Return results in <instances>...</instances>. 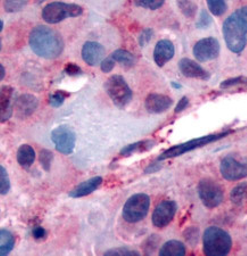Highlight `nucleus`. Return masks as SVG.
Segmentation results:
<instances>
[{
	"label": "nucleus",
	"mask_w": 247,
	"mask_h": 256,
	"mask_svg": "<svg viewBox=\"0 0 247 256\" xmlns=\"http://www.w3.org/2000/svg\"><path fill=\"white\" fill-rule=\"evenodd\" d=\"M30 47L36 55L46 60H55L64 50L62 36L47 26H36L30 34Z\"/></svg>",
	"instance_id": "nucleus-1"
},
{
	"label": "nucleus",
	"mask_w": 247,
	"mask_h": 256,
	"mask_svg": "<svg viewBox=\"0 0 247 256\" xmlns=\"http://www.w3.org/2000/svg\"><path fill=\"white\" fill-rule=\"evenodd\" d=\"M224 36L227 47L240 54L247 44V6L240 8L224 23Z\"/></svg>",
	"instance_id": "nucleus-2"
},
{
	"label": "nucleus",
	"mask_w": 247,
	"mask_h": 256,
	"mask_svg": "<svg viewBox=\"0 0 247 256\" xmlns=\"http://www.w3.org/2000/svg\"><path fill=\"white\" fill-rule=\"evenodd\" d=\"M203 244L204 253L208 256H224L230 253L232 247V240L229 234L216 226L206 229Z\"/></svg>",
	"instance_id": "nucleus-3"
},
{
	"label": "nucleus",
	"mask_w": 247,
	"mask_h": 256,
	"mask_svg": "<svg viewBox=\"0 0 247 256\" xmlns=\"http://www.w3.org/2000/svg\"><path fill=\"white\" fill-rule=\"evenodd\" d=\"M82 14L84 8L76 4L52 2L44 8L42 20L49 24H57L68 18H78Z\"/></svg>",
	"instance_id": "nucleus-4"
},
{
	"label": "nucleus",
	"mask_w": 247,
	"mask_h": 256,
	"mask_svg": "<svg viewBox=\"0 0 247 256\" xmlns=\"http://www.w3.org/2000/svg\"><path fill=\"white\" fill-rule=\"evenodd\" d=\"M105 90L115 106L126 108L132 100V90L121 76H113L105 82Z\"/></svg>",
	"instance_id": "nucleus-5"
},
{
	"label": "nucleus",
	"mask_w": 247,
	"mask_h": 256,
	"mask_svg": "<svg viewBox=\"0 0 247 256\" xmlns=\"http://www.w3.org/2000/svg\"><path fill=\"white\" fill-rule=\"evenodd\" d=\"M150 198L145 194H137L128 200L123 208V218L128 224H138L147 216Z\"/></svg>",
	"instance_id": "nucleus-6"
},
{
	"label": "nucleus",
	"mask_w": 247,
	"mask_h": 256,
	"mask_svg": "<svg viewBox=\"0 0 247 256\" xmlns=\"http://www.w3.org/2000/svg\"><path fill=\"white\" fill-rule=\"evenodd\" d=\"M227 134H228V132L227 134H212V136H208V137L197 138L194 140H190V142H188L178 144V146H174V147L170 148V150H168L166 152H164L163 154L158 158V160H166L168 158H178V156L186 154V152H188L195 150H197V148L204 147L208 144L216 142V140L226 137Z\"/></svg>",
	"instance_id": "nucleus-7"
},
{
	"label": "nucleus",
	"mask_w": 247,
	"mask_h": 256,
	"mask_svg": "<svg viewBox=\"0 0 247 256\" xmlns=\"http://www.w3.org/2000/svg\"><path fill=\"white\" fill-rule=\"evenodd\" d=\"M198 195L208 208H216L224 202V190L213 180L204 179L198 184Z\"/></svg>",
	"instance_id": "nucleus-8"
},
{
	"label": "nucleus",
	"mask_w": 247,
	"mask_h": 256,
	"mask_svg": "<svg viewBox=\"0 0 247 256\" xmlns=\"http://www.w3.org/2000/svg\"><path fill=\"white\" fill-rule=\"evenodd\" d=\"M52 140L57 150L64 155H70L76 148V136L70 126H60L52 131Z\"/></svg>",
	"instance_id": "nucleus-9"
},
{
	"label": "nucleus",
	"mask_w": 247,
	"mask_h": 256,
	"mask_svg": "<svg viewBox=\"0 0 247 256\" xmlns=\"http://www.w3.org/2000/svg\"><path fill=\"white\" fill-rule=\"evenodd\" d=\"M221 174L228 181H238L247 176V160L227 156L221 162Z\"/></svg>",
	"instance_id": "nucleus-10"
},
{
	"label": "nucleus",
	"mask_w": 247,
	"mask_h": 256,
	"mask_svg": "<svg viewBox=\"0 0 247 256\" xmlns=\"http://www.w3.org/2000/svg\"><path fill=\"white\" fill-rule=\"evenodd\" d=\"M220 54V44L214 38L200 40L194 47V56L200 63L216 60Z\"/></svg>",
	"instance_id": "nucleus-11"
},
{
	"label": "nucleus",
	"mask_w": 247,
	"mask_h": 256,
	"mask_svg": "<svg viewBox=\"0 0 247 256\" xmlns=\"http://www.w3.org/2000/svg\"><path fill=\"white\" fill-rule=\"evenodd\" d=\"M176 204L174 200H164L156 206L153 214V224L156 228H166L171 224L176 213Z\"/></svg>",
	"instance_id": "nucleus-12"
},
{
	"label": "nucleus",
	"mask_w": 247,
	"mask_h": 256,
	"mask_svg": "<svg viewBox=\"0 0 247 256\" xmlns=\"http://www.w3.org/2000/svg\"><path fill=\"white\" fill-rule=\"evenodd\" d=\"M39 105L38 98L32 94H22L15 102V114L20 120H24L34 113L36 107Z\"/></svg>",
	"instance_id": "nucleus-13"
},
{
	"label": "nucleus",
	"mask_w": 247,
	"mask_h": 256,
	"mask_svg": "<svg viewBox=\"0 0 247 256\" xmlns=\"http://www.w3.org/2000/svg\"><path fill=\"white\" fill-rule=\"evenodd\" d=\"M105 56V49L100 44L89 41L82 48V58L90 66H97L102 64Z\"/></svg>",
	"instance_id": "nucleus-14"
},
{
	"label": "nucleus",
	"mask_w": 247,
	"mask_h": 256,
	"mask_svg": "<svg viewBox=\"0 0 247 256\" xmlns=\"http://www.w3.org/2000/svg\"><path fill=\"white\" fill-rule=\"evenodd\" d=\"M15 100H14V89L10 86H2L0 94V118L4 123L8 121L14 113Z\"/></svg>",
	"instance_id": "nucleus-15"
},
{
	"label": "nucleus",
	"mask_w": 247,
	"mask_h": 256,
	"mask_svg": "<svg viewBox=\"0 0 247 256\" xmlns=\"http://www.w3.org/2000/svg\"><path fill=\"white\" fill-rule=\"evenodd\" d=\"M176 49L174 44L170 40H160L158 42L154 50L155 63L160 68H163L168 62H170L174 57Z\"/></svg>",
	"instance_id": "nucleus-16"
},
{
	"label": "nucleus",
	"mask_w": 247,
	"mask_h": 256,
	"mask_svg": "<svg viewBox=\"0 0 247 256\" xmlns=\"http://www.w3.org/2000/svg\"><path fill=\"white\" fill-rule=\"evenodd\" d=\"M174 104L172 99L160 94H150L146 99V110L150 113L160 114L166 112Z\"/></svg>",
	"instance_id": "nucleus-17"
},
{
	"label": "nucleus",
	"mask_w": 247,
	"mask_h": 256,
	"mask_svg": "<svg viewBox=\"0 0 247 256\" xmlns=\"http://www.w3.org/2000/svg\"><path fill=\"white\" fill-rule=\"evenodd\" d=\"M179 68L181 73L186 78H192V79H200V80H208L210 76L205 70L198 65L196 62L184 58L180 60Z\"/></svg>",
	"instance_id": "nucleus-18"
},
{
	"label": "nucleus",
	"mask_w": 247,
	"mask_h": 256,
	"mask_svg": "<svg viewBox=\"0 0 247 256\" xmlns=\"http://www.w3.org/2000/svg\"><path fill=\"white\" fill-rule=\"evenodd\" d=\"M102 184V179L100 176H94L84 182L80 184L76 188H74L73 190L70 192V196L72 198H81L86 197L88 195H92L94 192H96L98 188L100 187Z\"/></svg>",
	"instance_id": "nucleus-19"
},
{
	"label": "nucleus",
	"mask_w": 247,
	"mask_h": 256,
	"mask_svg": "<svg viewBox=\"0 0 247 256\" xmlns=\"http://www.w3.org/2000/svg\"><path fill=\"white\" fill-rule=\"evenodd\" d=\"M160 256H184L186 255V247L181 242L170 240L164 244L160 250Z\"/></svg>",
	"instance_id": "nucleus-20"
},
{
	"label": "nucleus",
	"mask_w": 247,
	"mask_h": 256,
	"mask_svg": "<svg viewBox=\"0 0 247 256\" xmlns=\"http://www.w3.org/2000/svg\"><path fill=\"white\" fill-rule=\"evenodd\" d=\"M36 152L28 144H23L18 152V162L23 168H30L34 163Z\"/></svg>",
	"instance_id": "nucleus-21"
},
{
	"label": "nucleus",
	"mask_w": 247,
	"mask_h": 256,
	"mask_svg": "<svg viewBox=\"0 0 247 256\" xmlns=\"http://www.w3.org/2000/svg\"><path fill=\"white\" fill-rule=\"evenodd\" d=\"M230 200L237 208H247V184H242L234 188Z\"/></svg>",
	"instance_id": "nucleus-22"
},
{
	"label": "nucleus",
	"mask_w": 247,
	"mask_h": 256,
	"mask_svg": "<svg viewBox=\"0 0 247 256\" xmlns=\"http://www.w3.org/2000/svg\"><path fill=\"white\" fill-rule=\"evenodd\" d=\"M15 238L10 231L6 229L0 230V255L6 256L14 250Z\"/></svg>",
	"instance_id": "nucleus-23"
},
{
	"label": "nucleus",
	"mask_w": 247,
	"mask_h": 256,
	"mask_svg": "<svg viewBox=\"0 0 247 256\" xmlns=\"http://www.w3.org/2000/svg\"><path fill=\"white\" fill-rule=\"evenodd\" d=\"M156 142L154 140H145V142H139L132 144H129L123 148L121 150V155L122 156H129L136 154V152H148L152 148H154Z\"/></svg>",
	"instance_id": "nucleus-24"
},
{
	"label": "nucleus",
	"mask_w": 247,
	"mask_h": 256,
	"mask_svg": "<svg viewBox=\"0 0 247 256\" xmlns=\"http://www.w3.org/2000/svg\"><path fill=\"white\" fill-rule=\"evenodd\" d=\"M112 57L116 63L123 66H126V68H131V66H134L136 63V60L132 54H130L126 50H123V49H118V50L113 52Z\"/></svg>",
	"instance_id": "nucleus-25"
},
{
	"label": "nucleus",
	"mask_w": 247,
	"mask_h": 256,
	"mask_svg": "<svg viewBox=\"0 0 247 256\" xmlns=\"http://www.w3.org/2000/svg\"><path fill=\"white\" fill-rule=\"evenodd\" d=\"M208 10L214 16H222L227 12L226 0H206Z\"/></svg>",
	"instance_id": "nucleus-26"
},
{
	"label": "nucleus",
	"mask_w": 247,
	"mask_h": 256,
	"mask_svg": "<svg viewBox=\"0 0 247 256\" xmlns=\"http://www.w3.org/2000/svg\"><path fill=\"white\" fill-rule=\"evenodd\" d=\"M178 6L187 18H194L197 7L192 0H178Z\"/></svg>",
	"instance_id": "nucleus-27"
},
{
	"label": "nucleus",
	"mask_w": 247,
	"mask_h": 256,
	"mask_svg": "<svg viewBox=\"0 0 247 256\" xmlns=\"http://www.w3.org/2000/svg\"><path fill=\"white\" fill-rule=\"evenodd\" d=\"M136 6L147 8L150 10H156L162 7L166 2V0H132Z\"/></svg>",
	"instance_id": "nucleus-28"
},
{
	"label": "nucleus",
	"mask_w": 247,
	"mask_h": 256,
	"mask_svg": "<svg viewBox=\"0 0 247 256\" xmlns=\"http://www.w3.org/2000/svg\"><path fill=\"white\" fill-rule=\"evenodd\" d=\"M28 0H5V10L7 13H18L28 5Z\"/></svg>",
	"instance_id": "nucleus-29"
},
{
	"label": "nucleus",
	"mask_w": 247,
	"mask_h": 256,
	"mask_svg": "<svg viewBox=\"0 0 247 256\" xmlns=\"http://www.w3.org/2000/svg\"><path fill=\"white\" fill-rule=\"evenodd\" d=\"M10 190V180L8 178V173L6 168L2 166L0 168V192L2 195H6Z\"/></svg>",
	"instance_id": "nucleus-30"
},
{
	"label": "nucleus",
	"mask_w": 247,
	"mask_h": 256,
	"mask_svg": "<svg viewBox=\"0 0 247 256\" xmlns=\"http://www.w3.org/2000/svg\"><path fill=\"white\" fill-rule=\"evenodd\" d=\"M52 158H54L52 152H50L47 150H41V152H40V163H41V165H42V168L47 172L50 170Z\"/></svg>",
	"instance_id": "nucleus-31"
},
{
	"label": "nucleus",
	"mask_w": 247,
	"mask_h": 256,
	"mask_svg": "<svg viewBox=\"0 0 247 256\" xmlns=\"http://www.w3.org/2000/svg\"><path fill=\"white\" fill-rule=\"evenodd\" d=\"M65 98H66V94H65L63 92H57L54 94H52L50 98H49V104H50L52 107H60L64 104Z\"/></svg>",
	"instance_id": "nucleus-32"
},
{
	"label": "nucleus",
	"mask_w": 247,
	"mask_h": 256,
	"mask_svg": "<svg viewBox=\"0 0 247 256\" xmlns=\"http://www.w3.org/2000/svg\"><path fill=\"white\" fill-rule=\"evenodd\" d=\"M153 36H154V32L153 30H150V28H146V30H144L142 32L140 36H139V44H140V46L145 47L146 44L152 40V38H153Z\"/></svg>",
	"instance_id": "nucleus-33"
},
{
	"label": "nucleus",
	"mask_w": 247,
	"mask_h": 256,
	"mask_svg": "<svg viewBox=\"0 0 247 256\" xmlns=\"http://www.w3.org/2000/svg\"><path fill=\"white\" fill-rule=\"evenodd\" d=\"M211 23H212V18H210V15L208 14V12L206 10L202 12L200 18L198 20V23H197V28H208Z\"/></svg>",
	"instance_id": "nucleus-34"
},
{
	"label": "nucleus",
	"mask_w": 247,
	"mask_h": 256,
	"mask_svg": "<svg viewBox=\"0 0 247 256\" xmlns=\"http://www.w3.org/2000/svg\"><path fill=\"white\" fill-rule=\"evenodd\" d=\"M115 63H116V62L113 60L112 56L108 57V58L104 60L102 62V65H100L102 66V71L104 72V73L112 72L113 68H115Z\"/></svg>",
	"instance_id": "nucleus-35"
},
{
	"label": "nucleus",
	"mask_w": 247,
	"mask_h": 256,
	"mask_svg": "<svg viewBox=\"0 0 247 256\" xmlns=\"http://www.w3.org/2000/svg\"><path fill=\"white\" fill-rule=\"evenodd\" d=\"M106 255H139L138 252L134 250H129L126 248H118V250H112L106 252Z\"/></svg>",
	"instance_id": "nucleus-36"
},
{
	"label": "nucleus",
	"mask_w": 247,
	"mask_h": 256,
	"mask_svg": "<svg viewBox=\"0 0 247 256\" xmlns=\"http://www.w3.org/2000/svg\"><path fill=\"white\" fill-rule=\"evenodd\" d=\"M65 72H66L68 76H79V74H81L82 71H81V68L76 64L68 63L66 65V68H65Z\"/></svg>",
	"instance_id": "nucleus-37"
},
{
	"label": "nucleus",
	"mask_w": 247,
	"mask_h": 256,
	"mask_svg": "<svg viewBox=\"0 0 247 256\" xmlns=\"http://www.w3.org/2000/svg\"><path fill=\"white\" fill-rule=\"evenodd\" d=\"M46 234H47L46 230L41 228V226H36V228H34V231H32V236H34L36 240H41V239H44L46 237Z\"/></svg>",
	"instance_id": "nucleus-38"
},
{
	"label": "nucleus",
	"mask_w": 247,
	"mask_h": 256,
	"mask_svg": "<svg viewBox=\"0 0 247 256\" xmlns=\"http://www.w3.org/2000/svg\"><path fill=\"white\" fill-rule=\"evenodd\" d=\"M188 105H189V100H188V98H187V97H184V98L181 99V100L179 102L178 106H176V113L178 114V113L184 112V110H186L187 107H188Z\"/></svg>",
	"instance_id": "nucleus-39"
},
{
	"label": "nucleus",
	"mask_w": 247,
	"mask_h": 256,
	"mask_svg": "<svg viewBox=\"0 0 247 256\" xmlns=\"http://www.w3.org/2000/svg\"><path fill=\"white\" fill-rule=\"evenodd\" d=\"M244 81H246V80H245V79H242V78H237V79H232V80L224 81V84H221V88H229V86H232L240 84V82H244Z\"/></svg>",
	"instance_id": "nucleus-40"
},
{
	"label": "nucleus",
	"mask_w": 247,
	"mask_h": 256,
	"mask_svg": "<svg viewBox=\"0 0 247 256\" xmlns=\"http://www.w3.org/2000/svg\"><path fill=\"white\" fill-rule=\"evenodd\" d=\"M0 70H2V76H0V79L4 80V78H5V68H4V65H0Z\"/></svg>",
	"instance_id": "nucleus-41"
},
{
	"label": "nucleus",
	"mask_w": 247,
	"mask_h": 256,
	"mask_svg": "<svg viewBox=\"0 0 247 256\" xmlns=\"http://www.w3.org/2000/svg\"><path fill=\"white\" fill-rule=\"evenodd\" d=\"M0 28H0V31H2V28H4V22H2H2H0Z\"/></svg>",
	"instance_id": "nucleus-42"
},
{
	"label": "nucleus",
	"mask_w": 247,
	"mask_h": 256,
	"mask_svg": "<svg viewBox=\"0 0 247 256\" xmlns=\"http://www.w3.org/2000/svg\"><path fill=\"white\" fill-rule=\"evenodd\" d=\"M44 2V0H36V2H38V4H41V2Z\"/></svg>",
	"instance_id": "nucleus-43"
}]
</instances>
